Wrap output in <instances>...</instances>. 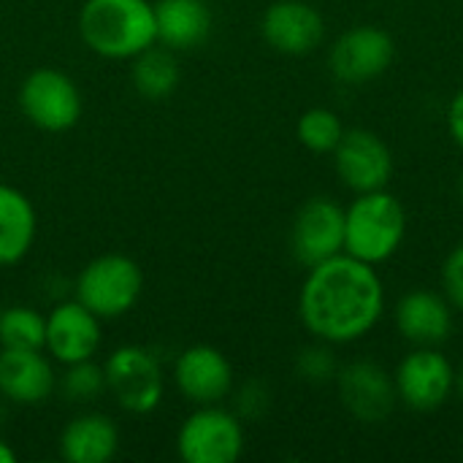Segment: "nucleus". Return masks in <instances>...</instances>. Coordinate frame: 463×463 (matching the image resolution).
Returning <instances> with one entry per match:
<instances>
[{"instance_id":"obj_16","label":"nucleus","mask_w":463,"mask_h":463,"mask_svg":"<svg viewBox=\"0 0 463 463\" xmlns=\"http://www.w3.org/2000/svg\"><path fill=\"white\" fill-rule=\"evenodd\" d=\"M57 391L54 361L43 350L0 347V396L19 407H38Z\"/></svg>"},{"instance_id":"obj_13","label":"nucleus","mask_w":463,"mask_h":463,"mask_svg":"<svg viewBox=\"0 0 463 463\" xmlns=\"http://www.w3.org/2000/svg\"><path fill=\"white\" fill-rule=\"evenodd\" d=\"M336 391L342 399V407L366 426L385 423L391 412L396 410L399 393L393 374H388L374 361H350L347 366H339L336 374Z\"/></svg>"},{"instance_id":"obj_4","label":"nucleus","mask_w":463,"mask_h":463,"mask_svg":"<svg viewBox=\"0 0 463 463\" xmlns=\"http://www.w3.org/2000/svg\"><path fill=\"white\" fill-rule=\"evenodd\" d=\"M144 293L141 266L122 252H106L81 266L73 282V298L100 320L125 317Z\"/></svg>"},{"instance_id":"obj_17","label":"nucleus","mask_w":463,"mask_h":463,"mask_svg":"<svg viewBox=\"0 0 463 463\" xmlns=\"http://www.w3.org/2000/svg\"><path fill=\"white\" fill-rule=\"evenodd\" d=\"M396 328L415 347H439L453 334V307L434 290H410L396 304Z\"/></svg>"},{"instance_id":"obj_22","label":"nucleus","mask_w":463,"mask_h":463,"mask_svg":"<svg viewBox=\"0 0 463 463\" xmlns=\"http://www.w3.org/2000/svg\"><path fill=\"white\" fill-rule=\"evenodd\" d=\"M46 315L35 307L14 304L0 312V347L8 350H43Z\"/></svg>"},{"instance_id":"obj_3","label":"nucleus","mask_w":463,"mask_h":463,"mask_svg":"<svg viewBox=\"0 0 463 463\" xmlns=\"http://www.w3.org/2000/svg\"><path fill=\"white\" fill-rule=\"evenodd\" d=\"M404 236L407 209L388 187L358 193L345 209V252L369 266L391 260L402 250Z\"/></svg>"},{"instance_id":"obj_31","label":"nucleus","mask_w":463,"mask_h":463,"mask_svg":"<svg viewBox=\"0 0 463 463\" xmlns=\"http://www.w3.org/2000/svg\"><path fill=\"white\" fill-rule=\"evenodd\" d=\"M458 195H461V201H463V174H461V179H458Z\"/></svg>"},{"instance_id":"obj_32","label":"nucleus","mask_w":463,"mask_h":463,"mask_svg":"<svg viewBox=\"0 0 463 463\" xmlns=\"http://www.w3.org/2000/svg\"><path fill=\"white\" fill-rule=\"evenodd\" d=\"M0 312H3V307H0Z\"/></svg>"},{"instance_id":"obj_1","label":"nucleus","mask_w":463,"mask_h":463,"mask_svg":"<svg viewBox=\"0 0 463 463\" xmlns=\"http://www.w3.org/2000/svg\"><path fill=\"white\" fill-rule=\"evenodd\" d=\"M385 312L377 266L339 252L307 271L298 293L301 326L326 345H353L374 331Z\"/></svg>"},{"instance_id":"obj_25","label":"nucleus","mask_w":463,"mask_h":463,"mask_svg":"<svg viewBox=\"0 0 463 463\" xmlns=\"http://www.w3.org/2000/svg\"><path fill=\"white\" fill-rule=\"evenodd\" d=\"M296 372L309 385H328V383H334L336 374H339V364H336V355H334L331 345L320 342V345L304 347L298 353V358H296Z\"/></svg>"},{"instance_id":"obj_23","label":"nucleus","mask_w":463,"mask_h":463,"mask_svg":"<svg viewBox=\"0 0 463 463\" xmlns=\"http://www.w3.org/2000/svg\"><path fill=\"white\" fill-rule=\"evenodd\" d=\"M296 136L304 149H309L315 155H331L345 136V125L336 111H331L326 106H315L298 117Z\"/></svg>"},{"instance_id":"obj_27","label":"nucleus","mask_w":463,"mask_h":463,"mask_svg":"<svg viewBox=\"0 0 463 463\" xmlns=\"http://www.w3.org/2000/svg\"><path fill=\"white\" fill-rule=\"evenodd\" d=\"M442 290L450 307L463 312V241L450 250V255L442 263Z\"/></svg>"},{"instance_id":"obj_8","label":"nucleus","mask_w":463,"mask_h":463,"mask_svg":"<svg viewBox=\"0 0 463 463\" xmlns=\"http://www.w3.org/2000/svg\"><path fill=\"white\" fill-rule=\"evenodd\" d=\"M393 57L396 43L388 30L377 24H358L334 41L328 52V71L342 84H369L391 68Z\"/></svg>"},{"instance_id":"obj_11","label":"nucleus","mask_w":463,"mask_h":463,"mask_svg":"<svg viewBox=\"0 0 463 463\" xmlns=\"http://www.w3.org/2000/svg\"><path fill=\"white\" fill-rule=\"evenodd\" d=\"M331 155H334L336 176L355 195L385 190L393 176V155L374 130L366 128L345 130L342 141Z\"/></svg>"},{"instance_id":"obj_9","label":"nucleus","mask_w":463,"mask_h":463,"mask_svg":"<svg viewBox=\"0 0 463 463\" xmlns=\"http://www.w3.org/2000/svg\"><path fill=\"white\" fill-rule=\"evenodd\" d=\"M396 393L412 412H434L456 393V369L439 347H415L393 372Z\"/></svg>"},{"instance_id":"obj_7","label":"nucleus","mask_w":463,"mask_h":463,"mask_svg":"<svg viewBox=\"0 0 463 463\" xmlns=\"http://www.w3.org/2000/svg\"><path fill=\"white\" fill-rule=\"evenodd\" d=\"M244 442L241 418L222 404L195 407L176 431V453L184 463H236Z\"/></svg>"},{"instance_id":"obj_29","label":"nucleus","mask_w":463,"mask_h":463,"mask_svg":"<svg viewBox=\"0 0 463 463\" xmlns=\"http://www.w3.org/2000/svg\"><path fill=\"white\" fill-rule=\"evenodd\" d=\"M0 463H16V450L3 439H0Z\"/></svg>"},{"instance_id":"obj_2","label":"nucleus","mask_w":463,"mask_h":463,"mask_svg":"<svg viewBox=\"0 0 463 463\" xmlns=\"http://www.w3.org/2000/svg\"><path fill=\"white\" fill-rule=\"evenodd\" d=\"M76 27L95 57L114 62H130L157 43L155 3L149 0H84Z\"/></svg>"},{"instance_id":"obj_26","label":"nucleus","mask_w":463,"mask_h":463,"mask_svg":"<svg viewBox=\"0 0 463 463\" xmlns=\"http://www.w3.org/2000/svg\"><path fill=\"white\" fill-rule=\"evenodd\" d=\"M271 410V391L260 380H247L233 391V412L241 418V423L260 420Z\"/></svg>"},{"instance_id":"obj_18","label":"nucleus","mask_w":463,"mask_h":463,"mask_svg":"<svg viewBox=\"0 0 463 463\" xmlns=\"http://www.w3.org/2000/svg\"><path fill=\"white\" fill-rule=\"evenodd\" d=\"M57 450L68 463H109L119 453V429L103 412H81L62 426Z\"/></svg>"},{"instance_id":"obj_28","label":"nucleus","mask_w":463,"mask_h":463,"mask_svg":"<svg viewBox=\"0 0 463 463\" xmlns=\"http://www.w3.org/2000/svg\"><path fill=\"white\" fill-rule=\"evenodd\" d=\"M448 130H450V138L458 144V149H463V87L453 95L448 106Z\"/></svg>"},{"instance_id":"obj_6","label":"nucleus","mask_w":463,"mask_h":463,"mask_svg":"<svg viewBox=\"0 0 463 463\" xmlns=\"http://www.w3.org/2000/svg\"><path fill=\"white\" fill-rule=\"evenodd\" d=\"M16 103L24 119L43 133L71 130L84 111V98L79 84L60 68H33L16 92Z\"/></svg>"},{"instance_id":"obj_12","label":"nucleus","mask_w":463,"mask_h":463,"mask_svg":"<svg viewBox=\"0 0 463 463\" xmlns=\"http://www.w3.org/2000/svg\"><path fill=\"white\" fill-rule=\"evenodd\" d=\"M100 323L103 320L95 312H90L84 304H79L76 298L54 304L46 312L43 353L60 366L92 361L103 342Z\"/></svg>"},{"instance_id":"obj_5","label":"nucleus","mask_w":463,"mask_h":463,"mask_svg":"<svg viewBox=\"0 0 463 463\" xmlns=\"http://www.w3.org/2000/svg\"><path fill=\"white\" fill-rule=\"evenodd\" d=\"M106 393L128 415H149L165 396L163 366L152 350L141 345H122L103 361Z\"/></svg>"},{"instance_id":"obj_15","label":"nucleus","mask_w":463,"mask_h":463,"mask_svg":"<svg viewBox=\"0 0 463 463\" xmlns=\"http://www.w3.org/2000/svg\"><path fill=\"white\" fill-rule=\"evenodd\" d=\"M260 35L285 57H307L323 43L326 22L307 0H277L260 16Z\"/></svg>"},{"instance_id":"obj_14","label":"nucleus","mask_w":463,"mask_h":463,"mask_svg":"<svg viewBox=\"0 0 463 463\" xmlns=\"http://www.w3.org/2000/svg\"><path fill=\"white\" fill-rule=\"evenodd\" d=\"M174 385L195 407L222 404L233 393V366L212 345H190L174 361Z\"/></svg>"},{"instance_id":"obj_19","label":"nucleus","mask_w":463,"mask_h":463,"mask_svg":"<svg viewBox=\"0 0 463 463\" xmlns=\"http://www.w3.org/2000/svg\"><path fill=\"white\" fill-rule=\"evenodd\" d=\"M38 236L33 201L14 184L0 182V269L22 263Z\"/></svg>"},{"instance_id":"obj_10","label":"nucleus","mask_w":463,"mask_h":463,"mask_svg":"<svg viewBox=\"0 0 463 463\" xmlns=\"http://www.w3.org/2000/svg\"><path fill=\"white\" fill-rule=\"evenodd\" d=\"M290 252L304 269L345 252V209L328 195L304 201L293 217Z\"/></svg>"},{"instance_id":"obj_21","label":"nucleus","mask_w":463,"mask_h":463,"mask_svg":"<svg viewBox=\"0 0 463 463\" xmlns=\"http://www.w3.org/2000/svg\"><path fill=\"white\" fill-rule=\"evenodd\" d=\"M130 79H133V87L141 98L165 100L179 87L182 68H179V60L171 49L152 43L149 49H144L141 54H136L130 60Z\"/></svg>"},{"instance_id":"obj_20","label":"nucleus","mask_w":463,"mask_h":463,"mask_svg":"<svg viewBox=\"0 0 463 463\" xmlns=\"http://www.w3.org/2000/svg\"><path fill=\"white\" fill-rule=\"evenodd\" d=\"M155 27L160 46L187 52L206 41L212 30V8L206 0H157Z\"/></svg>"},{"instance_id":"obj_24","label":"nucleus","mask_w":463,"mask_h":463,"mask_svg":"<svg viewBox=\"0 0 463 463\" xmlns=\"http://www.w3.org/2000/svg\"><path fill=\"white\" fill-rule=\"evenodd\" d=\"M62 369L65 372L62 377H57V388L71 404H92L106 393L103 366H98L95 361H81Z\"/></svg>"},{"instance_id":"obj_30","label":"nucleus","mask_w":463,"mask_h":463,"mask_svg":"<svg viewBox=\"0 0 463 463\" xmlns=\"http://www.w3.org/2000/svg\"><path fill=\"white\" fill-rule=\"evenodd\" d=\"M456 393H458V399L463 402V364L461 369H456Z\"/></svg>"}]
</instances>
